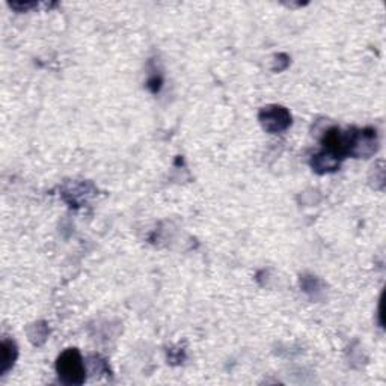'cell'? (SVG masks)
I'll return each instance as SVG.
<instances>
[{
    "instance_id": "cell-1",
    "label": "cell",
    "mask_w": 386,
    "mask_h": 386,
    "mask_svg": "<svg viewBox=\"0 0 386 386\" xmlns=\"http://www.w3.org/2000/svg\"><path fill=\"white\" fill-rule=\"evenodd\" d=\"M58 372L63 382L82 383L85 371L79 352L74 349L63 352L58 359Z\"/></svg>"
},
{
    "instance_id": "cell-2",
    "label": "cell",
    "mask_w": 386,
    "mask_h": 386,
    "mask_svg": "<svg viewBox=\"0 0 386 386\" xmlns=\"http://www.w3.org/2000/svg\"><path fill=\"white\" fill-rule=\"evenodd\" d=\"M261 121L270 132H279L290 124V115L282 108H267L261 113Z\"/></svg>"
}]
</instances>
